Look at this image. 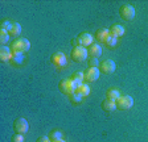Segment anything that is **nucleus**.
I'll list each match as a JSON object with an SVG mask.
<instances>
[{
  "mask_svg": "<svg viewBox=\"0 0 148 142\" xmlns=\"http://www.w3.org/2000/svg\"><path fill=\"white\" fill-rule=\"evenodd\" d=\"M8 33H9V36H12V37H18L20 33H21V25L18 24V22H12Z\"/></svg>",
  "mask_w": 148,
  "mask_h": 142,
  "instance_id": "obj_17",
  "label": "nucleus"
},
{
  "mask_svg": "<svg viewBox=\"0 0 148 142\" xmlns=\"http://www.w3.org/2000/svg\"><path fill=\"white\" fill-rule=\"evenodd\" d=\"M116 42H118V38L110 34V37H108L107 41H106V45H107V46H110V47H114L115 45H116Z\"/></svg>",
  "mask_w": 148,
  "mask_h": 142,
  "instance_id": "obj_25",
  "label": "nucleus"
},
{
  "mask_svg": "<svg viewBox=\"0 0 148 142\" xmlns=\"http://www.w3.org/2000/svg\"><path fill=\"white\" fill-rule=\"evenodd\" d=\"M83 74H85V80L91 83V82L98 80L99 75H101V71H99V67H89Z\"/></svg>",
  "mask_w": 148,
  "mask_h": 142,
  "instance_id": "obj_8",
  "label": "nucleus"
},
{
  "mask_svg": "<svg viewBox=\"0 0 148 142\" xmlns=\"http://www.w3.org/2000/svg\"><path fill=\"white\" fill-rule=\"evenodd\" d=\"M78 42H79V46H83V47H89L91 43H94L92 41H94V37H92L90 33H86V32H83V33H81L79 36L77 37Z\"/></svg>",
  "mask_w": 148,
  "mask_h": 142,
  "instance_id": "obj_9",
  "label": "nucleus"
},
{
  "mask_svg": "<svg viewBox=\"0 0 148 142\" xmlns=\"http://www.w3.org/2000/svg\"><path fill=\"white\" fill-rule=\"evenodd\" d=\"M71 79H73L74 82H75V84H82L83 80H85V74L83 72H81V71H77V72H74L73 75H71Z\"/></svg>",
  "mask_w": 148,
  "mask_h": 142,
  "instance_id": "obj_19",
  "label": "nucleus"
},
{
  "mask_svg": "<svg viewBox=\"0 0 148 142\" xmlns=\"http://www.w3.org/2000/svg\"><path fill=\"white\" fill-rule=\"evenodd\" d=\"M108 30H110L111 36H114V37H116V38L122 37V36L124 34V28L122 26V25H119V24H114L110 29H108Z\"/></svg>",
  "mask_w": 148,
  "mask_h": 142,
  "instance_id": "obj_14",
  "label": "nucleus"
},
{
  "mask_svg": "<svg viewBox=\"0 0 148 142\" xmlns=\"http://www.w3.org/2000/svg\"><path fill=\"white\" fill-rule=\"evenodd\" d=\"M29 129V124L24 117H18L13 121V130L17 134H25Z\"/></svg>",
  "mask_w": 148,
  "mask_h": 142,
  "instance_id": "obj_6",
  "label": "nucleus"
},
{
  "mask_svg": "<svg viewBox=\"0 0 148 142\" xmlns=\"http://www.w3.org/2000/svg\"><path fill=\"white\" fill-rule=\"evenodd\" d=\"M102 109L106 112H112L116 109V104H115V101H111V100H103L102 101Z\"/></svg>",
  "mask_w": 148,
  "mask_h": 142,
  "instance_id": "obj_18",
  "label": "nucleus"
},
{
  "mask_svg": "<svg viewBox=\"0 0 148 142\" xmlns=\"http://www.w3.org/2000/svg\"><path fill=\"white\" fill-rule=\"evenodd\" d=\"M75 92H77L79 96H82V97H85V96H89L90 95V87L87 86L86 83L78 84L77 88H75Z\"/></svg>",
  "mask_w": 148,
  "mask_h": 142,
  "instance_id": "obj_16",
  "label": "nucleus"
},
{
  "mask_svg": "<svg viewBox=\"0 0 148 142\" xmlns=\"http://www.w3.org/2000/svg\"><path fill=\"white\" fill-rule=\"evenodd\" d=\"M12 142H24V134H17V133H15L12 136Z\"/></svg>",
  "mask_w": 148,
  "mask_h": 142,
  "instance_id": "obj_27",
  "label": "nucleus"
},
{
  "mask_svg": "<svg viewBox=\"0 0 148 142\" xmlns=\"http://www.w3.org/2000/svg\"><path fill=\"white\" fill-rule=\"evenodd\" d=\"M12 53H23L24 54L25 51H28L29 50V47H31V43H29V41L27 40V38H16V40H13L12 42Z\"/></svg>",
  "mask_w": 148,
  "mask_h": 142,
  "instance_id": "obj_2",
  "label": "nucleus"
},
{
  "mask_svg": "<svg viewBox=\"0 0 148 142\" xmlns=\"http://www.w3.org/2000/svg\"><path fill=\"white\" fill-rule=\"evenodd\" d=\"M69 99H70L71 103H74V104H78V103L82 101V96H79L77 92L71 93V95H69Z\"/></svg>",
  "mask_w": 148,
  "mask_h": 142,
  "instance_id": "obj_23",
  "label": "nucleus"
},
{
  "mask_svg": "<svg viewBox=\"0 0 148 142\" xmlns=\"http://www.w3.org/2000/svg\"><path fill=\"white\" fill-rule=\"evenodd\" d=\"M12 55H13V53H12V50H11V47H8V46L0 47V59L3 62L11 61V59H12Z\"/></svg>",
  "mask_w": 148,
  "mask_h": 142,
  "instance_id": "obj_13",
  "label": "nucleus"
},
{
  "mask_svg": "<svg viewBox=\"0 0 148 142\" xmlns=\"http://www.w3.org/2000/svg\"><path fill=\"white\" fill-rule=\"evenodd\" d=\"M36 142H52L48 137H40V138H37Z\"/></svg>",
  "mask_w": 148,
  "mask_h": 142,
  "instance_id": "obj_28",
  "label": "nucleus"
},
{
  "mask_svg": "<svg viewBox=\"0 0 148 142\" xmlns=\"http://www.w3.org/2000/svg\"><path fill=\"white\" fill-rule=\"evenodd\" d=\"M87 54H89L91 58H99L102 55V47L99 43L94 42L91 43L89 47H87Z\"/></svg>",
  "mask_w": 148,
  "mask_h": 142,
  "instance_id": "obj_11",
  "label": "nucleus"
},
{
  "mask_svg": "<svg viewBox=\"0 0 148 142\" xmlns=\"http://www.w3.org/2000/svg\"><path fill=\"white\" fill-rule=\"evenodd\" d=\"M23 59H24L23 53H13L12 59H11V61H12L13 63H16V65H20V63H23Z\"/></svg>",
  "mask_w": 148,
  "mask_h": 142,
  "instance_id": "obj_22",
  "label": "nucleus"
},
{
  "mask_svg": "<svg viewBox=\"0 0 148 142\" xmlns=\"http://www.w3.org/2000/svg\"><path fill=\"white\" fill-rule=\"evenodd\" d=\"M94 37L97 38L98 42H105L106 43L107 38L110 37V30H108V29H105V28H101L95 32V36H94Z\"/></svg>",
  "mask_w": 148,
  "mask_h": 142,
  "instance_id": "obj_12",
  "label": "nucleus"
},
{
  "mask_svg": "<svg viewBox=\"0 0 148 142\" xmlns=\"http://www.w3.org/2000/svg\"><path fill=\"white\" fill-rule=\"evenodd\" d=\"M119 16L124 21H131L135 17V8L131 4H123L119 8Z\"/></svg>",
  "mask_w": 148,
  "mask_h": 142,
  "instance_id": "obj_4",
  "label": "nucleus"
},
{
  "mask_svg": "<svg viewBox=\"0 0 148 142\" xmlns=\"http://www.w3.org/2000/svg\"><path fill=\"white\" fill-rule=\"evenodd\" d=\"M116 68L115 66V62L111 61V59H105V61L101 62V65H99V71L103 72V74H112Z\"/></svg>",
  "mask_w": 148,
  "mask_h": 142,
  "instance_id": "obj_7",
  "label": "nucleus"
},
{
  "mask_svg": "<svg viewBox=\"0 0 148 142\" xmlns=\"http://www.w3.org/2000/svg\"><path fill=\"white\" fill-rule=\"evenodd\" d=\"M87 49L83 46H77V47H73L70 53V58L73 59L74 62H83L87 59Z\"/></svg>",
  "mask_w": 148,
  "mask_h": 142,
  "instance_id": "obj_3",
  "label": "nucleus"
},
{
  "mask_svg": "<svg viewBox=\"0 0 148 142\" xmlns=\"http://www.w3.org/2000/svg\"><path fill=\"white\" fill-rule=\"evenodd\" d=\"M48 138L52 142H56V141H58V139H62V133L60 132V130H52V132L49 133Z\"/></svg>",
  "mask_w": 148,
  "mask_h": 142,
  "instance_id": "obj_20",
  "label": "nucleus"
},
{
  "mask_svg": "<svg viewBox=\"0 0 148 142\" xmlns=\"http://www.w3.org/2000/svg\"><path fill=\"white\" fill-rule=\"evenodd\" d=\"M11 25H12V22H9L8 20H1V22H0V30H9V28H11Z\"/></svg>",
  "mask_w": 148,
  "mask_h": 142,
  "instance_id": "obj_24",
  "label": "nucleus"
},
{
  "mask_svg": "<svg viewBox=\"0 0 148 142\" xmlns=\"http://www.w3.org/2000/svg\"><path fill=\"white\" fill-rule=\"evenodd\" d=\"M56 142H65L64 139H58V141H56Z\"/></svg>",
  "mask_w": 148,
  "mask_h": 142,
  "instance_id": "obj_29",
  "label": "nucleus"
},
{
  "mask_svg": "<svg viewBox=\"0 0 148 142\" xmlns=\"http://www.w3.org/2000/svg\"><path fill=\"white\" fill-rule=\"evenodd\" d=\"M9 33L7 30H0V43L3 45V46H5V43L9 41Z\"/></svg>",
  "mask_w": 148,
  "mask_h": 142,
  "instance_id": "obj_21",
  "label": "nucleus"
},
{
  "mask_svg": "<svg viewBox=\"0 0 148 142\" xmlns=\"http://www.w3.org/2000/svg\"><path fill=\"white\" fill-rule=\"evenodd\" d=\"M75 88H77V84L75 82L71 79V78H68V79H62L58 84V90L61 91V93L64 95H71V93L75 92Z\"/></svg>",
  "mask_w": 148,
  "mask_h": 142,
  "instance_id": "obj_1",
  "label": "nucleus"
},
{
  "mask_svg": "<svg viewBox=\"0 0 148 142\" xmlns=\"http://www.w3.org/2000/svg\"><path fill=\"white\" fill-rule=\"evenodd\" d=\"M52 62H53V65L57 66V67H64V66H66V63H68V61H66V55L61 51H57V53L53 54Z\"/></svg>",
  "mask_w": 148,
  "mask_h": 142,
  "instance_id": "obj_10",
  "label": "nucleus"
},
{
  "mask_svg": "<svg viewBox=\"0 0 148 142\" xmlns=\"http://www.w3.org/2000/svg\"><path fill=\"white\" fill-rule=\"evenodd\" d=\"M87 63H89V67H98L99 65L98 58H91V57L87 59Z\"/></svg>",
  "mask_w": 148,
  "mask_h": 142,
  "instance_id": "obj_26",
  "label": "nucleus"
},
{
  "mask_svg": "<svg viewBox=\"0 0 148 142\" xmlns=\"http://www.w3.org/2000/svg\"><path fill=\"white\" fill-rule=\"evenodd\" d=\"M120 97V92L118 88H108L106 91V99L111 100V101H116Z\"/></svg>",
  "mask_w": 148,
  "mask_h": 142,
  "instance_id": "obj_15",
  "label": "nucleus"
},
{
  "mask_svg": "<svg viewBox=\"0 0 148 142\" xmlns=\"http://www.w3.org/2000/svg\"><path fill=\"white\" fill-rule=\"evenodd\" d=\"M115 104L119 111H127L134 105V99L128 95H120V97L115 101Z\"/></svg>",
  "mask_w": 148,
  "mask_h": 142,
  "instance_id": "obj_5",
  "label": "nucleus"
}]
</instances>
